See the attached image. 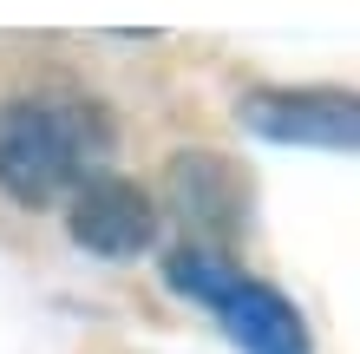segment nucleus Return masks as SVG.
Instances as JSON below:
<instances>
[{"label":"nucleus","mask_w":360,"mask_h":354,"mask_svg":"<svg viewBox=\"0 0 360 354\" xmlns=\"http://www.w3.org/2000/svg\"><path fill=\"white\" fill-rule=\"evenodd\" d=\"M112 118L79 92H39L0 106V191L46 210L98 177V158L112 151Z\"/></svg>","instance_id":"1"},{"label":"nucleus","mask_w":360,"mask_h":354,"mask_svg":"<svg viewBox=\"0 0 360 354\" xmlns=\"http://www.w3.org/2000/svg\"><path fill=\"white\" fill-rule=\"evenodd\" d=\"M66 230L79 249H92V256H144V249L158 243V203L144 184L131 177H112V171H98L92 184H79L72 203H66Z\"/></svg>","instance_id":"2"},{"label":"nucleus","mask_w":360,"mask_h":354,"mask_svg":"<svg viewBox=\"0 0 360 354\" xmlns=\"http://www.w3.org/2000/svg\"><path fill=\"white\" fill-rule=\"evenodd\" d=\"M243 125L275 144H314V151H354L360 106L354 92H249Z\"/></svg>","instance_id":"3"}]
</instances>
